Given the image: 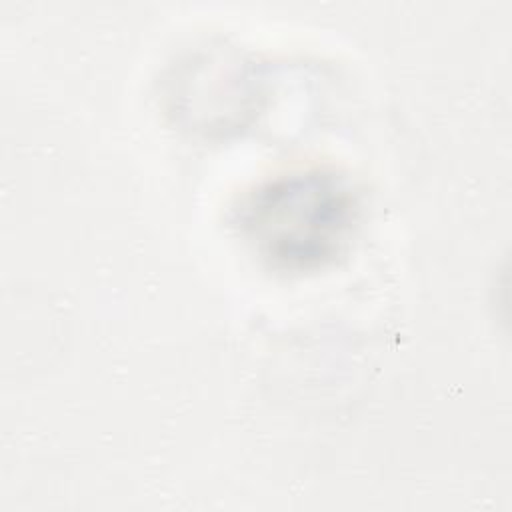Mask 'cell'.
Returning a JSON list of instances; mask_svg holds the SVG:
<instances>
[{"label": "cell", "instance_id": "cell-1", "mask_svg": "<svg viewBox=\"0 0 512 512\" xmlns=\"http://www.w3.org/2000/svg\"><path fill=\"white\" fill-rule=\"evenodd\" d=\"M360 212V196L346 174L308 166L252 184L232 210V226L262 266L282 274H308L346 254Z\"/></svg>", "mask_w": 512, "mask_h": 512}]
</instances>
